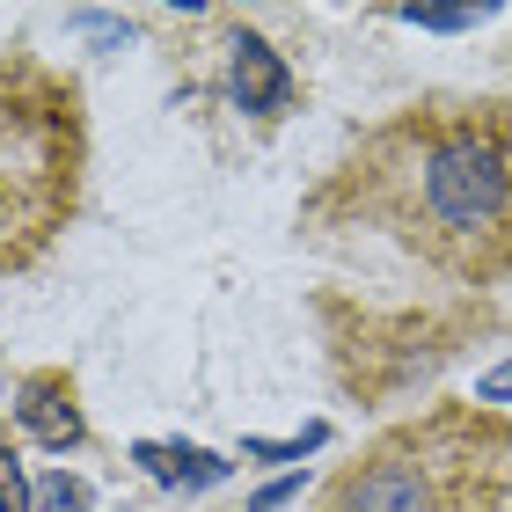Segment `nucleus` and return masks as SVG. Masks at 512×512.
<instances>
[{"instance_id": "10", "label": "nucleus", "mask_w": 512, "mask_h": 512, "mask_svg": "<svg viewBox=\"0 0 512 512\" xmlns=\"http://www.w3.org/2000/svg\"><path fill=\"white\" fill-rule=\"evenodd\" d=\"M505 395H512V359H505V366H498V374H491V381H483V388H476V403H505Z\"/></svg>"}, {"instance_id": "1", "label": "nucleus", "mask_w": 512, "mask_h": 512, "mask_svg": "<svg viewBox=\"0 0 512 512\" xmlns=\"http://www.w3.org/2000/svg\"><path fill=\"white\" fill-rule=\"evenodd\" d=\"M315 213L374 227L454 286L512 278V103L439 96L410 103L352 147Z\"/></svg>"}, {"instance_id": "6", "label": "nucleus", "mask_w": 512, "mask_h": 512, "mask_svg": "<svg viewBox=\"0 0 512 512\" xmlns=\"http://www.w3.org/2000/svg\"><path fill=\"white\" fill-rule=\"evenodd\" d=\"M139 461H147L161 483H220L227 476V461L198 454V447H139Z\"/></svg>"}, {"instance_id": "9", "label": "nucleus", "mask_w": 512, "mask_h": 512, "mask_svg": "<svg viewBox=\"0 0 512 512\" xmlns=\"http://www.w3.org/2000/svg\"><path fill=\"white\" fill-rule=\"evenodd\" d=\"M44 498H52V505L66 512V505H81L88 491H81V483H74V476H52V483H44Z\"/></svg>"}, {"instance_id": "5", "label": "nucleus", "mask_w": 512, "mask_h": 512, "mask_svg": "<svg viewBox=\"0 0 512 512\" xmlns=\"http://www.w3.org/2000/svg\"><path fill=\"white\" fill-rule=\"evenodd\" d=\"M15 410H22V425H30L44 447H74L81 439V410H74V395H66L59 381H30Z\"/></svg>"}, {"instance_id": "2", "label": "nucleus", "mask_w": 512, "mask_h": 512, "mask_svg": "<svg viewBox=\"0 0 512 512\" xmlns=\"http://www.w3.org/2000/svg\"><path fill=\"white\" fill-rule=\"evenodd\" d=\"M315 512H512V417L483 403L403 417L330 476Z\"/></svg>"}, {"instance_id": "3", "label": "nucleus", "mask_w": 512, "mask_h": 512, "mask_svg": "<svg viewBox=\"0 0 512 512\" xmlns=\"http://www.w3.org/2000/svg\"><path fill=\"white\" fill-rule=\"evenodd\" d=\"M81 198V96L44 59H0V271H22Z\"/></svg>"}, {"instance_id": "4", "label": "nucleus", "mask_w": 512, "mask_h": 512, "mask_svg": "<svg viewBox=\"0 0 512 512\" xmlns=\"http://www.w3.org/2000/svg\"><path fill=\"white\" fill-rule=\"evenodd\" d=\"M286 96H293V74L278 66V52L264 37H242L235 44V103L242 110H278Z\"/></svg>"}, {"instance_id": "8", "label": "nucleus", "mask_w": 512, "mask_h": 512, "mask_svg": "<svg viewBox=\"0 0 512 512\" xmlns=\"http://www.w3.org/2000/svg\"><path fill=\"white\" fill-rule=\"evenodd\" d=\"M0 512H30V483H22V461L0 447Z\"/></svg>"}, {"instance_id": "7", "label": "nucleus", "mask_w": 512, "mask_h": 512, "mask_svg": "<svg viewBox=\"0 0 512 512\" xmlns=\"http://www.w3.org/2000/svg\"><path fill=\"white\" fill-rule=\"evenodd\" d=\"M491 8H403V22H417V30H476V22Z\"/></svg>"}]
</instances>
